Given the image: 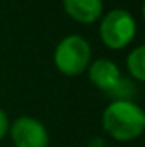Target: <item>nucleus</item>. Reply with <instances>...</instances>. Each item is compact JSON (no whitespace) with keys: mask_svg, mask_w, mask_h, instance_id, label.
<instances>
[{"mask_svg":"<svg viewBox=\"0 0 145 147\" xmlns=\"http://www.w3.org/2000/svg\"><path fill=\"white\" fill-rule=\"evenodd\" d=\"M103 127L114 140H133L145 128L144 110L128 99L113 101L103 113Z\"/></svg>","mask_w":145,"mask_h":147,"instance_id":"nucleus-1","label":"nucleus"},{"mask_svg":"<svg viewBox=\"0 0 145 147\" xmlns=\"http://www.w3.org/2000/svg\"><path fill=\"white\" fill-rule=\"evenodd\" d=\"M10 137L15 147H48L50 137L41 121L31 116H21L10 127Z\"/></svg>","mask_w":145,"mask_h":147,"instance_id":"nucleus-4","label":"nucleus"},{"mask_svg":"<svg viewBox=\"0 0 145 147\" xmlns=\"http://www.w3.org/2000/svg\"><path fill=\"white\" fill-rule=\"evenodd\" d=\"M65 12L80 24L96 22L103 14V0H63Z\"/></svg>","mask_w":145,"mask_h":147,"instance_id":"nucleus-6","label":"nucleus"},{"mask_svg":"<svg viewBox=\"0 0 145 147\" xmlns=\"http://www.w3.org/2000/svg\"><path fill=\"white\" fill-rule=\"evenodd\" d=\"M92 50L91 45L82 36L63 38L55 50V65L63 75L75 77L84 72L91 63Z\"/></svg>","mask_w":145,"mask_h":147,"instance_id":"nucleus-2","label":"nucleus"},{"mask_svg":"<svg viewBox=\"0 0 145 147\" xmlns=\"http://www.w3.org/2000/svg\"><path fill=\"white\" fill-rule=\"evenodd\" d=\"M126 67L132 77L137 80H145V46H137L126 58Z\"/></svg>","mask_w":145,"mask_h":147,"instance_id":"nucleus-7","label":"nucleus"},{"mask_svg":"<svg viewBox=\"0 0 145 147\" xmlns=\"http://www.w3.org/2000/svg\"><path fill=\"white\" fill-rule=\"evenodd\" d=\"M91 82L101 91H113L121 82V72L114 62L108 58H99L89 67Z\"/></svg>","mask_w":145,"mask_h":147,"instance_id":"nucleus-5","label":"nucleus"},{"mask_svg":"<svg viewBox=\"0 0 145 147\" xmlns=\"http://www.w3.org/2000/svg\"><path fill=\"white\" fill-rule=\"evenodd\" d=\"M7 132H9V118H7L5 111L0 108V140L7 135Z\"/></svg>","mask_w":145,"mask_h":147,"instance_id":"nucleus-8","label":"nucleus"},{"mask_svg":"<svg viewBox=\"0 0 145 147\" xmlns=\"http://www.w3.org/2000/svg\"><path fill=\"white\" fill-rule=\"evenodd\" d=\"M137 33L135 19L130 12L123 9H114L108 12L99 26V34L103 43L111 50H121L128 46Z\"/></svg>","mask_w":145,"mask_h":147,"instance_id":"nucleus-3","label":"nucleus"}]
</instances>
